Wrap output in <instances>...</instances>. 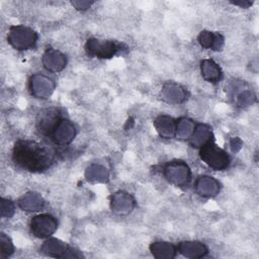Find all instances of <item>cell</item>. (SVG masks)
<instances>
[{
    "label": "cell",
    "mask_w": 259,
    "mask_h": 259,
    "mask_svg": "<svg viewBox=\"0 0 259 259\" xmlns=\"http://www.w3.org/2000/svg\"><path fill=\"white\" fill-rule=\"evenodd\" d=\"M14 164L27 172H44L55 162L54 153L44 145L31 140H18L12 150Z\"/></svg>",
    "instance_id": "1"
},
{
    "label": "cell",
    "mask_w": 259,
    "mask_h": 259,
    "mask_svg": "<svg viewBox=\"0 0 259 259\" xmlns=\"http://www.w3.org/2000/svg\"><path fill=\"white\" fill-rule=\"evenodd\" d=\"M126 49L127 47L123 42L113 39L90 37L85 42V52L90 58L111 59Z\"/></svg>",
    "instance_id": "2"
},
{
    "label": "cell",
    "mask_w": 259,
    "mask_h": 259,
    "mask_svg": "<svg viewBox=\"0 0 259 259\" xmlns=\"http://www.w3.org/2000/svg\"><path fill=\"white\" fill-rule=\"evenodd\" d=\"M37 32L26 25H11L7 34L8 44L16 51L33 49L37 42Z\"/></svg>",
    "instance_id": "3"
},
{
    "label": "cell",
    "mask_w": 259,
    "mask_h": 259,
    "mask_svg": "<svg viewBox=\"0 0 259 259\" xmlns=\"http://www.w3.org/2000/svg\"><path fill=\"white\" fill-rule=\"evenodd\" d=\"M163 175L168 182L177 187L188 186L192 178L190 167L185 161L180 159L167 162L163 167Z\"/></svg>",
    "instance_id": "4"
},
{
    "label": "cell",
    "mask_w": 259,
    "mask_h": 259,
    "mask_svg": "<svg viewBox=\"0 0 259 259\" xmlns=\"http://www.w3.org/2000/svg\"><path fill=\"white\" fill-rule=\"evenodd\" d=\"M199 157L203 163L213 170L223 171L227 169L231 163L229 154L217 146L214 141L206 144L199 149Z\"/></svg>",
    "instance_id": "5"
},
{
    "label": "cell",
    "mask_w": 259,
    "mask_h": 259,
    "mask_svg": "<svg viewBox=\"0 0 259 259\" xmlns=\"http://www.w3.org/2000/svg\"><path fill=\"white\" fill-rule=\"evenodd\" d=\"M39 252L54 258H81L83 254L57 238H48L39 248Z\"/></svg>",
    "instance_id": "6"
},
{
    "label": "cell",
    "mask_w": 259,
    "mask_h": 259,
    "mask_svg": "<svg viewBox=\"0 0 259 259\" xmlns=\"http://www.w3.org/2000/svg\"><path fill=\"white\" fill-rule=\"evenodd\" d=\"M29 228L34 237L38 239H48L57 231L58 221L50 213H39L31 218Z\"/></svg>",
    "instance_id": "7"
},
{
    "label": "cell",
    "mask_w": 259,
    "mask_h": 259,
    "mask_svg": "<svg viewBox=\"0 0 259 259\" xmlns=\"http://www.w3.org/2000/svg\"><path fill=\"white\" fill-rule=\"evenodd\" d=\"M28 88L31 96L38 99L49 98L56 89L55 81L42 73H35L30 76Z\"/></svg>",
    "instance_id": "8"
},
{
    "label": "cell",
    "mask_w": 259,
    "mask_h": 259,
    "mask_svg": "<svg viewBox=\"0 0 259 259\" xmlns=\"http://www.w3.org/2000/svg\"><path fill=\"white\" fill-rule=\"evenodd\" d=\"M228 91L230 92L235 105L240 108L252 106L257 100L256 94L252 89L248 88L243 81H232L228 86Z\"/></svg>",
    "instance_id": "9"
},
{
    "label": "cell",
    "mask_w": 259,
    "mask_h": 259,
    "mask_svg": "<svg viewBox=\"0 0 259 259\" xmlns=\"http://www.w3.org/2000/svg\"><path fill=\"white\" fill-rule=\"evenodd\" d=\"M62 118V112L57 107H49L40 110L36 116L35 122L37 132L42 136L50 137Z\"/></svg>",
    "instance_id": "10"
},
{
    "label": "cell",
    "mask_w": 259,
    "mask_h": 259,
    "mask_svg": "<svg viewBox=\"0 0 259 259\" xmlns=\"http://www.w3.org/2000/svg\"><path fill=\"white\" fill-rule=\"evenodd\" d=\"M109 206L113 213L126 215L136 207V199L127 191L118 190L109 196Z\"/></svg>",
    "instance_id": "11"
},
{
    "label": "cell",
    "mask_w": 259,
    "mask_h": 259,
    "mask_svg": "<svg viewBox=\"0 0 259 259\" xmlns=\"http://www.w3.org/2000/svg\"><path fill=\"white\" fill-rule=\"evenodd\" d=\"M76 135L77 128L75 124L70 119L63 117L52 132L50 138L56 145L64 147L70 145L74 141Z\"/></svg>",
    "instance_id": "12"
},
{
    "label": "cell",
    "mask_w": 259,
    "mask_h": 259,
    "mask_svg": "<svg viewBox=\"0 0 259 259\" xmlns=\"http://www.w3.org/2000/svg\"><path fill=\"white\" fill-rule=\"evenodd\" d=\"M160 96L168 104H181L189 97L188 90L181 84L174 81H167L163 84Z\"/></svg>",
    "instance_id": "13"
},
{
    "label": "cell",
    "mask_w": 259,
    "mask_h": 259,
    "mask_svg": "<svg viewBox=\"0 0 259 259\" xmlns=\"http://www.w3.org/2000/svg\"><path fill=\"white\" fill-rule=\"evenodd\" d=\"M222 189V184L214 177L200 175L194 182V191L201 197L210 198L217 196Z\"/></svg>",
    "instance_id": "14"
},
{
    "label": "cell",
    "mask_w": 259,
    "mask_h": 259,
    "mask_svg": "<svg viewBox=\"0 0 259 259\" xmlns=\"http://www.w3.org/2000/svg\"><path fill=\"white\" fill-rule=\"evenodd\" d=\"M41 63L47 71L58 73L65 69L67 65V58L62 52L50 48L47 49L42 54Z\"/></svg>",
    "instance_id": "15"
},
{
    "label": "cell",
    "mask_w": 259,
    "mask_h": 259,
    "mask_svg": "<svg viewBox=\"0 0 259 259\" xmlns=\"http://www.w3.org/2000/svg\"><path fill=\"white\" fill-rule=\"evenodd\" d=\"M177 251L184 257L190 259L203 258L208 254L207 246L200 241H181L178 243Z\"/></svg>",
    "instance_id": "16"
},
{
    "label": "cell",
    "mask_w": 259,
    "mask_h": 259,
    "mask_svg": "<svg viewBox=\"0 0 259 259\" xmlns=\"http://www.w3.org/2000/svg\"><path fill=\"white\" fill-rule=\"evenodd\" d=\"M214 136L212 128L209 124L206 123H197L195 124L194 131L191 137L188 139L189 145L195 149H200L206 144L214 141Z\"/></svg>",
    "instance_id": "17"
},
{
    "label": "cell",
    "mask_w": 259,
    "mask_h": 259,
    "mask_svg": "<svg viewBox=\"0 0 259 259\" xmlns=\"http://www.w3.org/2000/svg\"><path fill=\"white\" fill-rule=\"evenodd\" d=\"M17 204L23 211L37 212L45 207L46 201L38 192L28 191L18 198Z\"/></svg>",
    "instance_id": "18"
},
{
    "label": "cell",
    "mask_w": 259,
    "mask_h": 259,
    "mask_svg": "<svg viewBox=\"0 0 259 259\" xmlns=\"http://www.w3.org/2000/svg\"><path fill=\"white\" fill-rule=\"evenodd\" d=\"M153 125L161 138L163 139L175 138L176 119H174L172 116L167 114H160L154 119Z\"/></svg>",
    "instance_id": "19"
},
{
    "label": "cell",
    "mask_w": 259,
    "mask_h": 259,
    "mask_svg": "<svg viewBox=\"0 0 259 259\" xmlns=\"http://www.w3.org/2000/svg\"><path fill=\"white\" fill-rule=\"evenodd\" d=\"M198 44L205 50L222 51L225 45V37L220 32L201 30L197 36Z\"/></svg>",
    "instance_id": "20"
},
{
    "label": "cell",
    "mask_w": 259,
    "mask_h": 259,
    "mask_svg": "<svg viewBox=\"0 0 259 259\" xmlns=\"http://www.w3.org/2000/svg\"><path fill=\"white\" fill-rule=\"evenodd\" d=\"M200 73L206 82L212 84L220 82L223 78V71L220 65L211 59H204L200 62Z\"/></svg>",
    "instance_id": "21"
},
{
    "label": "cell",
    "mask_w": 259,
    "mask_h": 259,
    "mask_svg": "<svg viewBox=\"0 0 259 259\" xmlns=\"http://www.w3.org/2000/svg\"><path fill=\"white\" fill-rule=\"evenodd\" d=\"M149 249L157 259H173L177 253V247L167 241H155L150 244Z\"/></svg>",
    "instance_id": "22"
},
{
    "label": "cell",
    "mask_w": 259,
    "mask_h": 259,
    "mask_svg": "<svg viewBox=\"0 0 259 259\" xmlns=\"http://www.w3.org/2000/svg\"><path fill=\"white\" fill-rule=\"evenodd\" d=\"M85 178L90 182L103 183L109 178V172L107 168L101 164L92 163L85 169Z\"/></svg>",
    "instance_id": "23"
},
{
    "label": "cell",
    "mask_w": 259,
    "mask_h": 259,
    "mask_svg": "<svg viewBox=\"0 0 259 259\" xmlns=\"http://www.w3.org/2000/svg\"><path fill=\"white\" fill-rule=\"evenodd\" d=\"M195 127V122L186 116L179 117L176 119V131L175 138L179 140H188Z\"/></svg>",
    "instance_id": "24"
},
{
    "label": "cell",
    "mask_w": 259,
    "mask_h": 259,
    "mask_svg": "<svg viewBox=\"0 0 259 259\" xmlns=\"http://www.w3.org/2000/svg\"><path fill=\"white\" fill-rule=\"evenodd\" d=\"M15 251L14 244L10 237H8L5 233L1 232L0 234V257L5 259L10 257Z\"/></svg>",
    "instance_id": "25"
},
{
    "label": "cell",
    "mask_w": 259,
    "mask_h": 259,
    "mask_svg": "<svg viewBox=\"0 0 259 259\" xmlns=\"http://www.w3.org/2000/svg\"><path fill=\"white\" fill-rule=\"evenodd\" d=\"M15 212V204L9 199L2 197L1 198V218H11Z\"/></svg>",
    "instance_id": "26"
},
{
    "label": "cell",
    "mask_w": 259,
    "mask_h": 259,
    "mask_svg": "<svg viewBox=\"0 0 259 259\" xmlns=\"http://www.w3.org/2000/svg\"><path fill=\"white\" fill-rule=\"evenodd\" d=\"M71 4L75 7V9L79 11H85L89 9L94 4V2L93 1H72Z\"/></svg>",
    "instance_id": "27"
},
{
    "label": "cell",
    "mask_w": 259,
    "mask_h": 259,
    "mask_svg": "<svg viewBox=\"0 0 259 259\" xmlns=\"http://www.w3.org/2000/svg\"><path fill=\"white\" fill-rule=\"evenodd\" d=\"M242 146H243V142L240 138L236 137V138H233L231 141H230V148H231V151L233 153H237L239 152L241 149H242Z\"/></svg>",
    "instance_id": "28"
},
{
    "label": "cell",
    "mask_w": 259,
    "mask_h": 259,
    "mask_svg": "<svg viewBox=\"0 0 259 259\" xmlns=\"http://www.w3.org/2000/svg\"><path fill=\"white\" fill-rule=\"evenodd\" d=\"M233 5H236V6H240L242 8H249L250 6H252L253 2L251 1H238V2H231Z\"/></svg>",
    "instance_id": "29"
}]
</instances>
